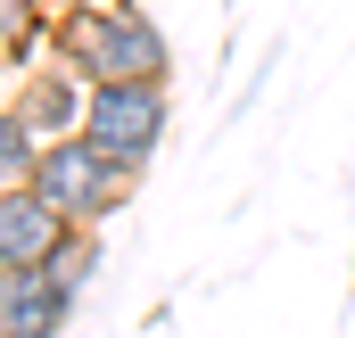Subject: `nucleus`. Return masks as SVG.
Masks as SVG:
<instances>
[{
	"instance_id": "5",
	"label": "nucleus",
	"mask_w": 355,
	"mask_h": 338,
	"mask_svg": "<svg viewBox=\"0 0 355 338\" xmlns=\"http://www.w3.org/2000/svg\"><path fill=\"white\" fill-rule=\"evenodd\" d=\"M67 231H75V223H67V215H58L33 181H8V190H0V264H8V272L50 264Z\"/></svg>"
},
{
	"instance_id": "3",
	"label": "nucleus",
	"mask_w": 355,
	"mask_h": 338,
	"mask_svg": "<svg viewBox=\"0 0 355 338\" xmlns=\"http://www.w3.org/2000/svg\"><path fill=\"white\" fill-rule=\"evenodd\" d=\"M166 124H174V99H166V83H91L83 141H99L107 157H124V166L149 173L157 141H166Z\"/></svg>"
},
{
	"instance_id": "6",
	"label": "nucleus",
	"mask_w": 355,
	"mask_h": 338,
	"mask_svg": "<svg viewBox=\"0 0 355 338\" xmlns=\"http://www.w3.org/2000/svg\"><path fill=\"white\" fill-rule=\"evenodd\" d=\"M67 322H75V289H58L42 264L33 272L0 264V338H58Z\"/></svg>"
},
{
	"instance_id": "7",
	"label": "nucleus",
	"mask_w": 355,
	"mask_h": 338,
	"mask_svg": "<svg viewBox=\"0 0 355 338\" xmlns=\"http://www.w3.org/2000/svg\"><path fill=\"white\" fill-rule=\"evenodd\" d=\"M33 166H42V141H33V124L0 99V190H8V181H33Z\"/></svg>"
},
{
	"instance_id": "1",
	"label": "nucleus",
	"mask_w": 355,
	"mask_h": 338,
	"mask_svg": "<svg viewBox=\"0 0 355 338\" xmlns=\"http://www.w3.org/2000/svg\"><path fill=\"white\" fill-rule=\"evenodd\" d=\"M50 58H67L83 83H174V50L149 8L107 0V8H58Z\"/></svg>"
},
{
	"instance_id": "4",
	"label": "nucleus",
	"mask_w": 355,
	"mask_h": 338,
	"mask_svg": "<svg viewBox=\"0 0 355 338\" xmlns=\"http://www.w3.org/2000/svg\"><path fill=\"white\" fill-rule=\"evenodd\" d=\"M8 107H17V116L33 124V141L50 149V141H75V132H83V116H91V83L67 66V58H50V66H25V75H17Z\"/></svg>"
},
{
	"instance_id": "9",
	"label": "nucleus",
	"mask_w": 355,
	"mask_h": 338,
	"mask_svg": "<svg viewBox=\"0 0 355 338\" xmlns=\"http://www.w3.org/2000/svg\"><path fill=\"white\" fill-rule=\"evenodd\" d=\"M33 42H42V0H0V50H8V66H25Z\"/></svg>"
},
{
	"instance_id": "10",
	"label": "nucleus",
	"mask_w": 355,
	"mask_h": 338,
	"mask_svg": "<svg viewBox=\"0 0 355 338\" xmlns=\"http://www.w3.org/2000/svg\"><path fill=\"white\" fill-rule=\"evenodd\" d=\"M0 75H8V50H0Z\"/></svg>"
},
{
	"instance_id": "8",
	"label": "nucleus",
	"mask_w": 355,
	"mask_h": 338,
	"mask_svg": "<svg viewBox=\"0 0 355 338\" xmlns=\"http://www.w3.org/2000/svg\"><path fill=\"white\" fill-rule=\"evenodd\" d=\"M42 272H50L58 289H75V297H83V289H91V272H99V231H83V223H75V231L58 240V256H50Z\"/></svg>"
},
{
	"instance_id": "2",
	"label": "nucleus",
	"mask_w": 355,
	"mask_h": 338,
	"mask_svg": "<svg viewBox=\"0 0 355 338\" xmlns=\"http://www.w3.org/2000/svg\"><path fill=\"white\" fill-rule=\"evenodd\" d=\"M33 190L67 215V223H83V231H99L107 215H124L132 206V190H141V166H124V157H107L99 141H50L42 149V166H33Z\"/></svg>"
}]
</instances>
